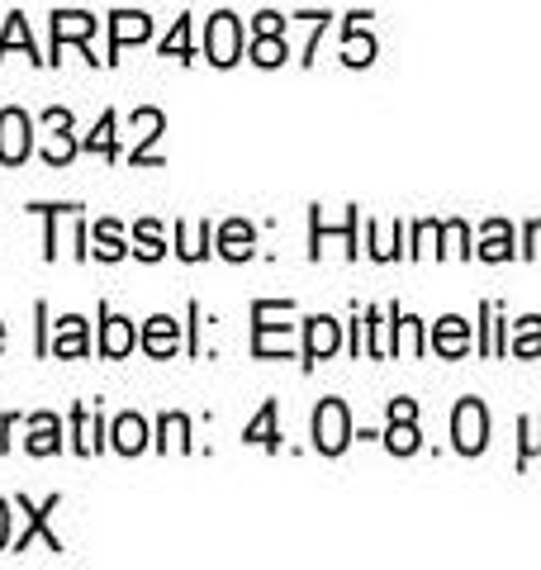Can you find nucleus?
I'll return each mask as SVG.
<instances>
[{
	"mask_svg": "<svg viewBox=\"0 0 541 570\" xmlns=\"http://www.w3.org/2000/svg\"><path fill=\"white\" fill-rule=\"evenodd\" d=\"M291 309H295V299H257V305H252V356L270 362V356H291L295 352L291 324H276V318L291 314Z\"/></svg>",
	"mask_w": 541,
	"mask_h": 570,
	"instance_id": "nucleus-1",
	"label": "nucleus"
},
{
	"mask_svg": "<svg viewBox=\"0 0 541 570\" xmlns=\"http://www.w3.org/2000/svg\"><path fill=\"white\" fill-rule=\"evenodd\" d=\"M451 448L461 456H480L490 448V409H484V400L465 395L456 409H451Z\"/></svg>",
	"mask_w": 541,
	"mask_h": 570,
	"instance_id": "nucleus-2",
	"label": "nucleus"
},
{
	"mask_svg": "<svg viewBox=\"0 0 541 570\" xmlns=\"http://www.w3.org/2000/svg\"><path fill=\"white\" fill-rule=\"evenodd\" d=\"M96 29H100V20H96L90 10H52V48H48V62L58 67V62H62V48H67V43H77V48H81V58L96 67L100 58L90 52V33H96Z\"/></svg>",
	"mask_w": 541,
	"mask_h": 570,
	"instance_id": "nucleus-3",
	"label": "nucleus"
},
{
	"mask_svg": "<svg viewBox=\"0 0 541 570\" xmlns=\"http://www.w3.org/2000/svg\"><path fill=\"white\" fill-rule=\"evenodd\" d=\"M352 414H347V404H342L337 395H328L318 409H314V448L323 456H342L352 448Z\"/></svg>",
	"mask_w": 541,
	"mask_h": 570,
	"instance_id": "nucleus-4",
	"label": "nucleus"
},
{
	"mask_svg": "<svg viewBox=\"0 0 541 570\" xmlns=\"http://www.w3.org/2000/svg\"><path fill=\"white\" fill-rule=\"evenodd\" d=\"M205 62L214 67H238L243 62V24L233 10H219L205 29Z\"/></svg>",
	"mask_w": 541,
	"mask_h": 570,
	"instance_id": "nucleus-5",
	"label": "nucleus"
},
{
	"mask_svg": "<svg viewBox=\"0 0 541 570\" xmlns=\"http://www.w3.org/2000/svg\"><path fill=\"white\" fill-rule=\"evenodd\" d=\"M58 504H62V494H48L43 504H29L24 494L14 499V509L24 513V532H20V538H14L10 547H14V551H29V542L39 538V542H43L48 551H58V557H62V538H58V532L48 528V519H52V513H58Z\"/></svg>",
	"mask_w": 541,
	"mask_h": 570,
	"instance_id": "nucleus-6",
	"label": "nucleus"
},
{
	"mask_svg": "<svg viewBox=\"0 0 541 570\" xmlns=\"http://www.w3.org/2000/svg\"><path fill=\"white\" fill-rule=\"evenodd\" d=\"M129 124H134V153H129V163L134 167H153V171H161L167 163H161V153H153V142L167 134V115L161 110H153V105H142V110H134L129 115Z\"/></svg>",
	"mask_w": 541,
	"mask_h": 570,
	"instance_id": "nucleus-7",
	"label": "nucleus"
},
{
	"mask_svg": "<svg viewBox=\"0 0 541 570\" xmlns=\"http://www.w3.org/2000/svg\"><path fill=\"white\" fill-rule=\"evenodd\" d=\"M29 153H33V119L10 105V110H0V163L20 167Z\"/></svg>",
	"mask_w": 541,
	"mask_h": 570,
	"instance_id": "nucleus-8",
	"label": "nucleus"
},
{
	"mask_svg": "<svg viewBox=\"0 0 541 570\" xmlns=\"http://www.w3.org/2000/svg\"><path fill=\"white\" fill-rule=\"evenodd\" d=\"M337 347H342V324L333 314L304 318V371H314L318 362H328Z\"/></svg>",
	"mask_w": 541,
	"mask_h": 570,
	"instance_id": "nucleus-9",
	"label": "nucleus"
},
{
	"mask_svg": "<svg viewBox=\"0 0 541 570\" xmlns=\"http://www.w3.org/2000/svg\"><path fill=\"white\" fill-rule=\"evenodd\" d=\"M48 356H62V362H77V356H90V324H86L81 314H62L58 324H52Z\"/></svg>",
	"mask_w": 541,
	"mask_h": 570,
	"instance_id": "nucleus-10",
	"label": "nucleus"
},
{
	"mask_svg": "<svg viewBox=\"0 0 541 570\" xmlns=\"http://www.w3.org/2000/svg\"><path fill=\"white\" fill-rule=\"evenodd\" d=\"M134 347H138V328H134V318L115 314V309L100 299V356H110V362H119V356H129Z\"/></svg>",
	"mask_w": 541,
	"mask_h": 570,
	"instance_id": "nucleus-11",
	"label": "nucleus"
},
{
	"mask_svg": "<svg viewBox=\"0 0 541 570\" xmlns=\"http://www.w3.org/2000/svg\"><path fill=\"white\" fill-rule=\"evenodd\" d=\"M105 438H110V428H105L100 409H90V404L71 409V452H77V456H96L105 448Z\"/></svg>",
	"mask_w": 541,
	"mask_h": 570,
	"instance_id": "nucleus-12",
	"label": "nucleus"
},
{
	"mask_svg": "<svg viewBox=\"0 0 541 570\" xmlns=\"http://www.w3.org/2000/svg\"><path fill=\"white\" fill-rule=\"evenodd\" d=\"M153 39V20L142 10H115L110 14V58L105 62H119V52L129 48V43H148Z\"/></svg>",
	"mask_w": 541,
	"mask_h": 570,
	"instance_id": "nucleus-13",
	"label": "nucleus"
},
{
	"mask_svg": "<svg viewBox=\"0 0 541 570\" xmlns=\"http://www.w3.org/2000/svg\"><path fill=\"white\" fill-rule=\"evenodd\" d=\"M471 324H465L461 314H446V318H437V324H432V337H427V347L442 356V362H456V356H465L471 352Z\"/></svg>",
	"mask_w": 541,
	"mask_h": 570,
	"instance_id": "nucleus-14",
	"label": "nucleus"
},
{
	"mask_svg": "<svg viewBox=\"0 0 541 570\" xmlns=\"http://www.w3.org/2000/svg\"><path fill=\"white\" fill-rule=\"evenodd\" d=\"M138 347L148 352V356H176L180 352V324L171 314H153L148 324H142V333H138Z\"/></svg>",
	"mask_w": 541,
	"mask_h": 570,
	"instance_id": "nucleus-15",
	"label": "nucleus"
},
{
	"mask_svg": "<svg viewBox=\"0 0 541 570\" xmlns=\"http://www.w3.org/2000/svg\"><path fill=\"white\" fill-rule=\"evenodd\" d=\"M110 448H115L119 456L148 452V448H153V428H148V419H142V414H119V419L110 423Z\"/></svg>",
	"mask_w": 541,
	"mask_h": 570,
	"instance_id": "nucleus-16",
	"label": "nucleus"
},
{
	"mask_svg": "<svg viewBox=\"0 0 541 570\" xmlns=\"http://www.w3.org/2000/svg\"><path fill=\"white\" fill-rule=\"evenodd\" d=\"M214 253H219L224 262H247L252 253H257V228H252L247 219H228L219 228V238H214Z\"/></svg>",
	"mask_w": 541,
	"mask_h": 570,
	"instance_id": "nucleus-17",
	"label": "nucleus"
},
{
	"mask_svg": "<svg viewBox=\"0 0 541 570\" xmlns=\"http://www.w3.org/2000/svg\"><path fill=\"white\" fill-rule=\"evenodd\" d=\"M475 253H480V262H513V257H518L513 224H509V219H484Z\"/></svg>",
	"mask_w": 541,
	"mask_h": 570,
	"instance_id": "nucleus-18",
	"label": "nucleus"
},
{
	"mask_svg": "<svg viewBox=\"0 0 541 570\" xmlns=\"http://www.w3.org/2000/svg\"><path fill=\"white\" fill-rule=\"evenodd\" d=\"M24 448H29V456H58L62 452V419L48 414V409H43V414H33Z\"/></svg>",
	"mask_w": 541,
	"mask_h": 570,
	"instance_id": "nucleus-19",
	"label": "nucleus"
},
{
	"mask_svg": "<svg viewBox=\"0 0 541 570\" xmlns=\"http://www.w3.org/2000/svg\"><path fill=\"white\" fill-rule=\"evenodd\" d=\"M281 404L276 400H266L262 409H257V419H252L247 428H243V442L247 448H266V452H281Z\"/></svg>",
	"mask_w": 541,
	"mask_h": 570,
	"instance_id": "nucleus-20",
	"label": "nucleus"
},
{
	"mask_svg": "<svg viewBox=\"0 0 541 570\" xmlns=\"http://www.w3.org/2000/svg\"><path fill=\"white\" fill-rule=\"evenodd\" d=\"M214 253V224H180L176 219V257L180 262H205Z\"/></svg>",
	"mask_w": 541,
	"mask_h": 570,
	"instance_id": "nucleus-21",
	"label": "nucleus"
},
{
	"mask_svg": "<svg viewBox=\"0 0 541 570\" xmlns=\"http://www.w3.org/2000/svg\"><path fill=\"white\" fill-rule=\"evenodd\" d=\"M394 309V356H423L427 352V324L423 318H413V314H404L400 305H390Z\"/></svg>",
	"mask_w": 541,
	"mask_h": 570,
	"instance_id": "nucleus-22",
	"label": "nucleus"
},
{
	"mask_svg": "<svg viewBox=\"0 0 541 570\" xmlns=\"http://www.w3.org/2000/svg\"><path fill=\"white\" fill-rule=\"evenodd\" d=\"M90 257H100V262H124L134 253L129 243H124V228L115 224V219H100V224H90Z\"/></svg>",
	"mask_w": 541,
	"mask_h": 570,
	"instance_id": "nucleus-23",
	"label": "nucleus"
},
{
	"mask_svg": "<svg viewBox=\"0 0 541 570\" xmlns=\"http://www.w3.org/2000/svg\"><path fill=\"white\" fill-rule=\"evenodd\" d=\"M361 20H366V14H347V43H342V62L347 67H371L375 62V39L361 33Z\"/></svg>",
	"mask_w": 541,
	"mask_h": 570,
	"instance_id": "nucleus-24",
	"label": "nucleus"
},
{
	"mask_svg": "<svg viewBox=\"0 0 541 570\" xmlns=\"http://www.w3.org/2000/svg\"><path fill=\"white\" fill-rule=\"evenodd\" d=\"M10 48H24V58H33V62H48V58H43V52H39V48H33V33H29V20H24V14H20V10H14V14H10V20H6V33H0V62H6V58H10Z\"/></svg>",
	"mask_w": 541,
	"mask_h": 570,
	"instance_id": "nucleus-25",
	"label": "nucleus"
},
{
	"mask_svg": "<svg viewBox=\"0 0 541 570\" xmlns=\"http://www.w3.org/2000/svg\"><path fill=\"white\" fill-rule=\"evenodd\" d=\"M252 62L276 71L291 62V43H285V33H252Z\"/></svg>",
	"mask_w": 541,
	"mask_h": 570,
	"instance_id": "nucleus-26",
	"label": "nucleus"
},
{
	"mask_svg": "<svg viewBox=\"0 0 541 570\" xmlns=\"http://www.w3.org/2000/svg\"><path fill=\"white\" fill-rule=\"evenodd\" d=\"M115 110H105L100 119H96V129H90V138L81 142V148L86 153H96L100 157V163H115V157H119V138H115Z\"/></svg>",
	"mask_w": 541,
	"mask_h": 570,
	"instance_id": "nucleus-27",
	"label": "nucleus"
},
{
	"mask_svg": "<svg viewBox=\"0 0 541 570\" xmlns=\"http://www.w3.org/2000/svg\"><path fill=\"white\" fill-rule=\"evenodd\" d=\"M171 442H176L180 452H195V442H190V419H186V414H161V419H157V442H153V448H157V452H171Z\"/></svg>",
	"mask_w": 541,
	"mask_h": 570,
	"instance_id": "nucleus-28",
	"label": "nucleus"
},
{
	"mask_svg": "<svg viewBox=\"0 0 541 570\" xmlns=\"http://www.w3.org/2000/svg\"><path fill=\"white\" fill-rule=\"evenodd\" d=\"M385 448L394 452V456H413L423 448V433H419V419H390V428H385Z\"/></svg>",
	"mask_w": 541,
	"mask_h": 570,
	"instance_id": "nucleus-29",
	"label": "nucleus"
},
{
	"mask_svg": "<svg viewBox=\"0 0 541 570\" xmlns=\"http://www.w3.org/2000/svg\"><path fill=\"white\" fill-rule=\"evenodd\" d=\"M134 253L142 262H161V257H167V234H161L157 219H138L134 224Z\"/></svg>",
	"mask_w": 541,
	"mask_h": 570,
	"instance_id": "nucleus-30",
	"label": "nucleus"
},
{
	"mask_svg": "<svg viewBox=\"0 0 541 570\" xmlns=\"http://www.w3.org/2000/svg\"><path fill=\"white\" fill-rule=\"evenodd\" d=\"M161 58H176V62H195V43H190V14H180L171 24V33L161 39Z\"/></svg>",
	"mask_w": 541,
	"mask_h": 570,
	"instance_id": "nucleus-31",
	"label": "nucleus"
},
{
	"mask_svg": "<svg viewBox=\"0 0 541 570\" xmlns=\"http://www.w3.org/2000/svg\"><path fill=\"white\" fill-rule=\"evenodd\" d=\"M513 356H541V314H528V318H518V328H513V343H509Z\"/></svg>",
	"mask_w": 541,
	"mask_h": 570,
	"instance_id": "nucleus-32",
	"label": "nucleus"
},
{
	"mask_svg": "<svg viewBox=\"0 0 541 570\" xmlns=\"http://www.w3.org/2000/svg\"><path fill=\"white\" fill-rule=\"evenodd\" d=\"M366 238H375V247H371V257H375V262H394V257H404V219H394L385 238L375 234V224H366Z\"/></svg>",
	"mask_w": 541,
	"mask_h": 570,
	"instance_id": "nucleus-33",
	"label": "nucleus"
},
{
	"mask_svg": "<svg viewBox=\"0 0 541 570\" xmlns=\"http://www.w3.org/2000/svg\"><path fill=\"white\" fill-rule=\"evenodd\" d=\"M442 238H446V247H442L446 257H461V262H471V257H475L471 228H465V219H446V224H442Z\"/></svg>",
	"mask_w": 541,
	"mask_h": 570,
	"instance_id": "nucleus-34",
	"label": "nucleus"
},
{
	"mask_svg": "<svg viewBox=\"0 0 541 570\" xmlns=\"http://www.w3.org/2000/svg\"><path fill=\"white\" fill-rule=\"evenodd\" d=\"M518 433H522V442H518V471L528 466L532 456H541V414H528L518 423Z\"/></svg>",
	"mask_w": 541,
	"mask_h": 570,
	"instance_id": "nucleus-35",
	"label": "nucleus"
},
{
	"mask_svg": "<svg viewBox=\"0 0 541 570\" xmlns=\"http://www.w3.org/2000/svg\"><path fill=\"white\" fill-rule=\"evenodd\" d=\"M33 214L48 219V234H43V257L58 262V214H77V205H33Z\"/></svg>",
	"mask_w": 541,
	"mask_h": 570,
	"instance_id": "nucleus-36",
	"label": "nucleus"
},
{
	"mask_svg": "<svg viewBox=\"0 0 541 570\" xmlns=\"http://www.w3.org/2000/svg\"><path fill=\"white\" fill-rule=\"evenodd\" d=\"M67 134H71V129H52L48 148H43V163H48V167H67L71 157H77V142H71Z\"/></svg>",
	"mask_w": 541,
	"mask_h": 570,
	"instance_id": "nucleus-37",
	"label": "nucleus"
},
{
	"mask_svg": "<svg viewBox=\"0 0 541 570\" xmlns=\"http://www.w3.org/2000/svg\"><path fill=\"white\" fill-rule=\"evenodd\" d=\"M442 238V219H419L413 224V247H409V257H423V253H437V243Z\"/></svg>",
	"mask_w": 541,
	"mask_h": 570,
	"instance_id": "nucleus-38",
	"label": "nucleus"
},
{
	"mask_svg": "<svg viewBox=\"0 0 541 570\" xmlns=\"http://www.w3.org/2000/svg\"><path fill=\"white\" fill-rule=\"evenodd\" d=\"M522 257L528 262L541 257V219H528V228H522Z\"/></svg>",
	"mask_w": 541,
	"mask_h": 570,
	"instance_id": "nucleus-39",
	"label": "nucleus"
},
{
	"mask_svg": "<svg viewBox=\"0 0 541 570\" xmlns=\"http://www.w3.org/2000/svg\"><path fill=\"white\" fill-rule=\"evenodd\" d=\"M252 33H285V20L276 10H262L257 20H252Z\"/></svg>",
	"mask_w": 541,
	"mask_h": 570,
	"instance_id": "nucleus-40",
	"label": "nucleus"
},
{
	"mask_svg": "<svg viewBox=\"0 0 541 570\" xmlns=\"http://www.w3.org/2000/svg\"><path fill=\"white\" fill-rule=\"evenodd\" d=\"M14 423H20V414H0V452L10 448V433H14Z\"/></svg>",
	"mask_w": 541,
	"mask_h": 570,
	"instance_id": "nucleus-41",
	"label": "nucleus"
},
{
	"mask_svg": "<svg viewBox=\"0 0 541 570\" xmlns=\"http://www.w3.org/2000/svg\"><path fill=\"white\" fill-rule=\"evenodd\" d=\"M10 547V504L6 499H0V551Z\"/></svg>",
	"mask_w": 541,
	"mask_h": 570,
	"instance_id": "nucleus-42",
	"label": "nucleus"
},
{
	"mask_svg": "<svg viewBox=\"0 0 541 570\" xmlns=\"http://www.w3.org/2000/svg\"><path fill=\"white\" fill-rule=\"evenodd\" d=\"M0 347H6V324H0Z\"/></svg>",
	"mask_w": 541,
	"mask_h": 570,
	"instance_id": "nucleus-43",
	"label": "nucleus"
}]
</instances>
